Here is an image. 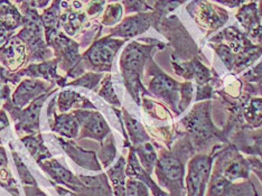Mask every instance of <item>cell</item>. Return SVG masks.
<instances>
[{
  "instance_id": "cell-22",
  "label": "cell",
  "mask_w": 262,
  "mask_h": 196,
  "mask_svg": "<svg viewBox=\"0 0 262 196\" xmlns=\"http://www.w3.org/2000/svg\"><path fill=\"white\" fill-rule=\"evenodd\" d=\"M58 61L57 58H51L49 61L31 63L25 69L18 71L21 78H31V79H41L47 82L54 83L58 88H65L68 84L67 76L59 75L57 72Z\"/></svg>"
},
{
  "instance_id": "cell-50",
  "label": "cell",
  "mask_w": 262,
  "mask_h": 196,
  "mask_svg": "<svg viewBox=\"0 0 262 196\" xmlns=\"http://www.w3.org/2000/svg\"><path fill=\"white\" fill-rule=\"evenodd\" d=\"M16 33L10 32L9 29L6 28L2 23H0V47H3L7 41L14 36Z\"/></svg>"
},
{
  "instance_id": "cell-46",
  "label": "cell",
  "mask_w": 262,
  "mask_h": 196,
  "mask_svg": "<svg viewBox=\"0 0 262 196\" xmlns=\"http://www.w3.org/2000/svg\"><path fill=\"white\" fill-rule=\"evenodd\" d=\"M241 80L243 82L255 83V84L262 85V62L248 69L246 72L242 74Z\"/></svg>"
},
{
  "instance_id": "cell-37",
  "label": "cell",
  "mask_w": 262,
  "mask_h": 196,
  "mask_svg": "<svg viewBox=\"0 0 262 196\" xmlns=\"http://www.w3.org/2000/svg\"><path fill=\"white\" fill-rule=\"evenodd\" d=\"M100 146L98 158L103 168H109L117 156V146L113 135L110 134Z\"/></svg>"
},
{
  "instance_id": "cell-29",
  "label": "cell",
  "mask_w": 262,
  "mask_h": 196,
  "mask_svg": "<svg viewBox=\"0 0 262 196\" xmlns=\"http://www.w3.org/2000/svg\"><path fill=\"white\" fill-rule=\"evenodd\" d=\"M122 119L124 123V128H126L128 139L130 141L131 146H138L144 144L147 141H151V137L149 133L147 132L146 128L142 124L131 116L126 109H122Z\"/></svg>"
},
{
  "instance_id": "cell-19",
  "label": "cell",
  "mask_w": 262,
  "mask_h": 196,
  "mask_svg": "<svg viewBox=\"0 0 262 196\" xmlns=\"http://www.w3.org/2000/svg\"><path fill=\"white\" fill-rule=\"evenodd\" d=\"M58 145L62 147L65 154L73 160V162L79 165L80 167L91 171H100L102 170V165L98 158V154L93 150H88L76 144L73 139H67L63 137L56 136L55 137Z\"/></svg>"
},
{
  "instance_id": "cell-12",
  "label": "cell",
  "mask_w": 262,
  "mask_h": 196,
  "mask_svg": "<svg viewBox=\"0 0 262 196\" xmlns=\"http://www.w3.org/2000/svg\"><path fill=\"white\" fill-rule=\"evenodd\" d=\"M213 159L211 153L196 154L189 159L185 178V196H205Z\"/></svg>"
},
{
  "instance_id": "cell-51",
  "label": "cell",
  "mask_w": 262,
  "mask_h": 196,
  "mask_svg": "<svg viewBox=\"0 0 262 196\" xmlns=\"http://www.w3.org/2000/svg\"><path fill=\"white\" fill-rule=\"evenodd\" d=\"M211 2L215 3V4H220L228 8H239L240 6L246 4L244 3V0H211Z\"/></svg>"
},
{
  "instance_id": "cell-8",
  "label": "cell",
  "mask_w": 262,
  "mask_h": 196,
  "mask_svg": "<svg viewBox=\"0 0 262 196\" xmlns=\"http://www.w3.org/2000/svg\"><path fill=\"white\" fill-rule=\"evenodd\" d=\"M128 40L112 37L110 35L99 37L82 54V64L85 71L110 73L113 61L121 47Z\"/></svg>"
},
{
  "instance_id": "cell-20",
  "label": "cell",
  "mask_w": 262,
  "mask_h": 196,
  "mask_svg": "<svg viewBox=\"0 0 262 196\" xmlns=\"http://www.w3.org/2000/svg\"><path fill=\"white\" fill-rule=\"evenodd\" d=\"M235 18L243 32L254 44L262 46V18L259 15L257 2L246 3L237 8Z\"/></svg>"
},
{
  "instance_id": "cell-45",
  "label": "cell",
  "mask_w": 262,
  "mask_h": 196,
  "mask_svg": "<svg viewBox=\"0 0 262 196\" xmlns=\"http://www.w3.org/2000/svg\"><path fill=\"white\" fill-rule=\"evenodd\" d=\"M193 83L190 81L182 82L181 88V102H180V112L181 115L188 108L193 100Z\"/></svg>"
},
{
  "instance_id": "cell-55",
  "label": "cell",
  "mask_w": 262,
  "mask_h": 196,
  "mask_svg": "<svg viewBox=\"0 0 262 196\" xmlns=\"http://www.w3.org/2000/svg\"><path fill=\"white\" fill-rule=\"evenodd\" d=\"M52 3V0H28V4L32 6V7L38 9H45L49 7V5Z\"/></svg>"
},
{
  "instance_id": "cell-18",
  "label": "cell",
  "mask_w": 262,
  "mask_h": 196,
  "mask_svg": "<svg viewBox=\"0 0 262 196\" xmlns=\"http://www.w3.org/2000/svg\"><path fill=\"white\" fill-rule=\"evenodd\" d=\"M171 67L175 73L185 81H195L198 85H204L211 83L215 71L208 69L201 61V57L190 58L188 61H175L170 59Z\"/></svg>"
},
{
  "instance_id": "cell-7",
  "label": "cell",
  "mask_w": 262,
  "mask_h": 196,
  "mask_svg": "<svg viewBox=\"0 0 262 196\" xmlns=\"http://www.w3.org/2000/svg\"><path fill=\"white\" fill-rule=\"evenodd\" d=\"M148 76V92L151 97L157 98L168 105V108L176 117L181 116L180 102H181V88L182 82H178L169 76L167 73L159 68L155 62L154 57L148 61L145 70Z\"/></svg>"
},
{
  "instance_id": "cell-11",
  "label": "cell",
  "mask_w": 262,
  "mask_h": 196,
  "mask_svg": "<svg viewBox=\"0 0 262 196\" xmlns=\"http://www.w3.org/2000/svg\"><path fill=\"white\" fill-rule=\"evenodd\" d=\"M55 91L45 93L39 98L32 101L26 108H19L11 102V98L6 100L3 103V109L8 112L10 118L15 122V129L17 133L24 135H35L40 133L39 116L40 111L47 98H50Z\"/></svg>"
},
{
  "instance_id": "cell-33",
  "label": "cell",
  "mask_w": 262,
  "mask_h": 196,
  "mask_svg": "<svg viewBox=\"0 0 262 196\" xmlns=\"http://www.w3.org/2000/svg\"><path fill=\"white\" fill-rule=\"evenodd\" d=\"M0 186H3L13 196H20L17 182L9 169L7 153L2 145H0Z\"/></svg>"
},
{
  "instance_id": "cell-49",
  "label": "cell",
  "mask_w": 262,
  "mask_h": 196,
  "mask_svg": "<svg viewBox=\"0 0 262 196\" xmlns=\"http://www.w3.org/2000/svg\"><path fill=\"white\" fill-rule=\"evenodd\" d=\"M250 167H251L252 173L259 178V181L262 184V158L254 157V156H248Z\"/></svg>"
},
{
  "instance_id": "cell-31",
  "label": "cell",
  "mask_w": 262,
  "mask_h": 196,
  "mask_svg": "<svg viewBox=\"0 0 262 196\" xmlns=\"http://www.w3.org/2000/svg\"><path fill=\"white\" fill-rule=\"evenodd\" d=\"M0 23L13 33L21 28L23 15L11 0H0Z\"/></svg>"
},
{
  "instance_id": "cell-30",
  "label": "cell",
  "mask_w": 262,
  "mask_h": 196,
  "mask_svg": "<svg viewBox=\"0 0 262 196\" xmlns=\"http://www.w3.org/2000/svg\"><path fill=\"white\" fill-rule=\"evenodd\" d=\"M20 141L37 165L53 157L52 153L46 147L43 135L40 133L35 135H25L24 137H20Z\"/></svg>"
},
{
  "instance_id": "cell-6",
  "label": "cell",
  "mask_w": 262,
  "mask_h": 196,
  "mask_svg": "<svg viewBox=\"0 0 262 196\" xmlns=\"http://www.w3.org/2000/svg\"><path fill=\"white\" fill-rule=\"evenodd\" d=\"M155 29L164 35L165 38L168 40V45L172 47L170 59L188 61L190 58L201 57L199 45L177 16L170 14L165 17Z\"/></svg>"
},
{
  "instance_id": "cell-21",
  "label": "cell",
  "mask_w": 262,
  "mask_h": 196,
  "mask_svg": "<svg viewBox=\"0 0 262 196\" xmlns=\"http://www.w3.org/2000/svg\"><path fill=\"white\" fill-rule=\"evenodd\" d=\"M0 65L7 68L11 72H18L24 65H28L26 45L16 34L0 47Z\"/></svg>"
},
{
  "instance_id": "cell-14",
  "label": "cell",
  "mask_w": 262,
  "mask_h": 196,
  "mask_svg": "<svg viewBox=\"0 0 262 196\" xmlns=\"http://www.w3.org/2000/svg\"><path fill=\"white\" fill-rule=\"evenodd\" d=\"M205 196H259V193L251 180L234 183L211 171Z\"/></svg>"
},
{
  "instance_id": "cell-13",
  "label": "cell",
  "mask_w": 262,
  "mask_h": 196,
  "mask_svg": "<svg viewBox=\"0 0 262 196\" xmlns=\"http://www.w3.org/2000/svg\"><path fill=\"white\" fill-rule=\"evenodd\" d=\"M72 114L80 124V139H92L101 145L111 134L109 123L97 110H73Z\"/></svg>"
},
{
  "instance_id": "cell-39",
  "label": "cell",
  "mask_w": 262,
  "mask_h": 196,
  "mask_svg": "<svg viewBox=\"0 0 262 196\" xmlns=\"http://www.w3.org/2000/svg\"><path fill=\"white\" fill-rule=\"evenodd\" d=\"M104 75H105L104 73L91 72V71H89V72L82 74L74 81L68 82L67 86H81V88L88 89V90H95L101 83V81L103 80Z\"/></svg>"
},
{
  "instance_id": "cell-38",
  "label": "cell",
  "mask_w": 262,
  "mask_h": 196,
  "mask_svg": "<svg viewBox=\"0 0 262 196\" xmlns=\"http://www.w3.org/2000/svg\"><path fill=\"white\" fill-rule=\"evenodd\" d=\"M100 85L101 86H100L99 92H98L99 97H101L103 100H105L109 104H111L112 108H117V109L122 108L120 100H119L115 89H113L110 73H105L103 80L100 83Z\"/></svg>"
},
{
  "instance_id": "cell-15",
  "label": "cell",
  "mask_w": 262,
  "mask_h": 196,
  "mask_svg": "<svg viewBox=\"0 0 262 196\" xmlns=\"http://www.w3.org/2000/svg\"><path fill=\"white\" fill-rule=\"evenodd\" d=\"M151 27V10L147 13H137L127 16L117 26L111 27L108 35L116 38L129 40L141 36Z\"/></svg>"
},
{
  "instance_id": "cell-61",
  "label": "cell",
  "mask_w": 262,
  "mask_h": 196,
  "mask_svg": "<svg viewBox=\"0 0 262 196\" xmlns=\"http://www.w3.org/2000/svg\"><path fill=\"white\" fill-rule=\"evenodd\" d=\"M2 105H3V102H2V101H0V109H2Z\"/></svg>"
},
{
  "instance_id": "cell-28",
  "label": "cell",
  "mask_w": 262,
  "mask_h": 196,
  "mask_svg": "<svg viewBox=\"0 0 262 196\" xmlns=\"http://www.w3.org/2000/svg\"><path fill=\"white\" fill-rule=\"evenodd\" d=\"M126 165L127 160L123 156H120L106 170L105 174L109 178L113 196H126V183L128 178L126 174Z\"/></svg>"
},
{
  "instance_id": "cell-42",
  "label": "cell",
  "mask_w": 262,
  "mask_h": 196,
  "mask_svg": "<svg viewBox=\"0 0 262 196\" xmlns=\"http://www.w3.org/2000/svg\"><path fill=\"white\" fill-rule=\"evenodd\" d=\"M149 188L145 183L136 178H127L126 196H149Z\"/></svg>"
},
{
  "instance_id": "cell-34",
  "label": "cell",
  "mask_w": 262,
  "mask_h": 196,
  "mask_svg": "<svg viewBox=\"0 0 262 196\" xmlns=\"http://www.w3.org/2000/svg\"><path fill=\"white\" fill-rule=\"evenodd\" d=\"M243 119L248 129H259L262 127V98L254 97L249 101L243 109Z\"/></svg>"
},
{
  "instance_id": "cell-32",
  "label": "cell",
  "mask_w": 262,
  "mask_h": 196,
  "mask_svg": "<svg viewBox=\"0 0 262 196\" xmlns=\"http://www.w3.org/2000/svg\"><path fill=\"white\" fill-rule=\"evenodd\" d=\"M134 149L142 167H144V169L147 171V173L152 175L158 160V151H157L156 146L154 145V142L151 141L144 142V144L141 145L135 146Z\"/></svg>"
},
{
  "instance_id": "cell-57",
  "label": "cell",
  "mask_w": 262,
  "mask_h": 196,
  "mask_svg": "<svg viewBox=\"0 0 262 196\" xmlns=\"http://www.w3.org/2000/svg\"><path fill=\"white\" fill-rule=\"evenodd\" d=\"M11 2H13L17 7H20L21 5H24V4H27L28 3V0H11Z\"/></svg>"
},
{
  "instance_id": "cell-36",
  "label": "cell",
  "mask_w": 262,
  "mask_h": 196,
  "mask_svg": "<svg viewBox=\"0 0 262 196\" xmlns=\"http://www.w3.org/2000/svg\"><path fill=\"white\" fill-rule=\"evenodd\" d=\"M124 8L120 2L109 3L105 6L102 15L100 17L101 26L115 27L123 19Z\"/></svg>"
},
{
  "instance_id": "cell-60",
  "label": "cell",
  "mask_w": 262,
  "mask_h": 196,
  "mask_svg": "<svg viewBox=\"0 0 262 196\" xmlns=\"http://www.w3.org/2000/svg\"><path fill=\"white\" fill-rule=\"evenodd\" d=\"M109 3H118V2H121V0H108Z\"/></svg>"
},
{
  "instance_id": "cell-52",
  "label": "cell",
  "mask_w": 262,
  "mask_h": 196,
  "mask_svg": "<svg viewBox=\"0 0 262 196\" xmlns=\"http://www.w3.org/2000/svg\"><path fill=\"white\" fill-rule=\"evenodd\" d=\"M26 196H47V194L41 191L38 186H24Z\"/></svg>"
},
{
  "instance_id": "cell-26",
  "label": "cell",
  "mask_w": 262,
  "mask_h": 196,
  "mask_svg": "<svg viewBox=\"0 0 262 196\" xmlns=\"http://www.w3.org/2000/svg\"><path fill=\"white\" fill-rule=\"evenodd\" d=\"M62 2L63 0H52L49 7L44 9L43 14H40L45 29V39L47 45L61 32L59 19H61L62 14Z\"/></svg>"
},
{
  "instance_id": "cell-17",
  "label": "cell",
  "mask_w": 262,
  "mask_h": 196,
  "mask_svg": "<svg viewBox=\"0 0 262 196\" xmlns=\"http://www.w3.org/2000/svg\"><path fill=\"white\" fill-rule=\"evenodd\" d=\"M77 196H113L109 178L105 173L99 175H75L73 183L68 188Z\"/></svg>"
},
{
  "instance_id": "cell-54",
  "label": "cell",
  "mask_w": 262,
  "mask_h": 196,
  "mask_svg": "<svg viewBox=\"0 0 262 196\" xmlns=\"http://www.w3.org/2000/svg\"><path fill=\"white\" fill-rule=\"evenodd\" d=\"M11 94L10 86L9 84H4V83H0V101L4 103L6 100H8Z\"/></svg>"
},
{
  "instance_id": "cell-40",
  "label": "cell",
  "mask_w": 262,
  "mask_h": 196,
  "mask_svg": "<svg viewBox=\"0 0 262 196\" xmlns=\"http://www.w3.org/2000/svg\"><path fill=\"white\" fill-rule=\"evenodd\" d=\"M10 149H11V155H13L14 162H15V166L17 168V173H18L19 180H20L23 185L24 186H38L37 181L35 180L31 171L28 170L25 163L23 162V159L20 158L18 154L15 151V149L11 145H10Z\"/></svg>"
},
{
  "instance_id": "cell-9",
  "label": "cell",
  "mask_w": 262,
  "mask_h": 196,
  "mask_svg": "<svg viewBox=\"0 0 262 196\" xmlns=\"http://www.w3.org/2000/svg\"><path fill=\"white\" fill-rule=\"evenodd\" d=\"M53 51V55L58 61V67L65 72L69 79H77L85 73V69L82 64L81 46L73 38L69 37L62 31L59 32L49 44Z\"/></svg>"
},
{
  "instance_id": "cell-47",
  "label": "cell",
  "mask_w": 262,
  "mask_h": 196,
  "mask_svg": "<svg viewBox=\"0 0 262 196\" xmlns=\"http://www.w3.org/2000/svg\"><path fill=\"white\" fill-rule=\"evenodd\" d=\"M23 80L18 72H11L7 68L0 65V83L4 84H19V82Z\"/></svg>"
},
{
  "instance_id": "cell-25",
  "label": "cell",
  "mask_w": 262,
  "mask_h": 196,
  "mask_svg": "<svg viewBox=\"0 0 262 196\" xmlns=\"http://www.w3.org/2000/svg\"><path fill=\"white\" fill-rule=\"evenodd\" d=\"M128 153V159H127V165H126V174L127 177L130 178H136V180H139L142 183H145L146 185L149 188V191L152 193L154 196H169V194L164 191V189L160 187L158 184L152 180V177L149 173L142 167L138 157L136 155V151L133 146H130Z\"/></svg>"
},
{
  "instance_id": "cell-24",
  "label": "cell",
  "mask_w": 262,
  "mask_h": 196,
  "mask_svg": "<svg viewBox=\"0 0 262 196\" xmlns=\"http://www.w3.org/2000/svg\"><path fill=\"white\" fill-rule=\"evenodd\" d=\"M243 155L262 158V129L244 128L232 135L230 138Z\"/></svg>"
},
{
  "instance_id": "cell-23",
  "label": "cell",
  "mask_w": 262,
  "mask_h": 196,
  "mask_svg": "<svg viewBox=\"0 0 262 196\" xmlns=\"http://www.w3.org/2000/svg\"><path fill=\"white\" fill-rule=\"evenodd\" d=\"M57 98H53L47 109V117H49L50 127L53 133L57 134L59 137L67 139H76L80 134V124L77 122L74 115L61 114L57 115L55 112V103Z\"/></svg>"
},
{
  "instance_id": "cell-1",
  "label": "cell",
  "mask_w": 262,
  "mask_h": 196,
  "mask_svg": "<svg viewBox=\"0 0 262 196\" xmlns=\"http://www.w3.org/2000/svg\"><path fill=\"white\" fill-rule=\"evenodd\" d=\"M167 47L168 44L159 39L142 37L138 40L130 41L122 51L119 59V68L123 84L130 97L138 105H141V100L144 97H151L142 83L146 65L154 57L155 53L165 51Z\"/></svg>"
},
{
  "instance_id": "cell-48",
  "label": "cell",
  "mask_w": 262,
  "mask_h": 196,
  "mask_svg": "<svg viewBox=\"0 0 262 196\" xmlns=\"http://www.w3.org/2000/svg\"><path fill=\"white\" fill-rule=\"evenodd\" d=\"M214 97V86L212 83H207L204 85H198V93H196L195 102L211 100Z\"/></svg>"
},
{
  "instance_id": "cell-41",
  "label": "cell",
  "mask_w": 262,
  "mask_h": 196,
  "mask_svg": "<svg viewBox=\"0 0 262 196\" xmlns=\"http://www.w3.org/2000/svg\"><path fill=\"white\" fill-rule=\"evenodd\" d=\"M141 105L154 118L160 119V120H166V119L171 118V112L165 105L155 102L154 100L144 97L141 100Z\"/></svg>"
},
{
  "instance_id": "cell-56",
  "label": "cell",
  "mask_w": 262,
  "mask_h": 196,
  "mask_svg": "<svg viewBox=\"0 0 262 196\" xmlns=\"http://www.w3.org/2000/svg\"><path fill=\"white\" fill-rule=\"evenodd\" d=\"M53 185H54V187H55V189H56V192H57L59 195H62V196H77L76 194H74L73 192L69 191L68 188H65V187H63V186L56 185V184H53Z\"/></svg>"
},
{
  "instance_id": "cell-35",
  "label": "cell",
  "mask_w": 262,
  "mask_h": 196,
  "mask_svg": "<svg viewBox=\"0 0 262 196\" xmlns=\"http://www.w3.org/2000/svg\"><path fill=\"white\" fill-rule=\"evenodd\" d=\"M186 2L187 0H156L151 10V27L156 28L160 20Z\"/></svg>"
},
{
  "instance_id": "cell-2",
  "label": "cell",
  "mask_w": 262,
  "mask_h": 196,
  "mask_svg": "<svg viewBox=\"0 0 262 196\" xmlns=\"http://www.w3.org/2000/svg\"><path fill=\"white\" fill-rule=\"evenodd\" d=\"M206 40L226 70L234 75L251 68L262 56V46L254 44L234 25L223 28Z\"/></svg>"
},
{
  "instance_id": "cell-16",
  "label": "cell",
  "mask_w": 262,
  "mask_h": 196,
  "mask_svg": "<svg viewBox=\"0 0 262 196\" xmlns=\"http://www.w3.org/2000/svg\"><path fill=\"white\" fill-rule=\"evenodd\" d=\"M56 84L40 79H23L11 96V102L19 108H25L35 99L45 93L56 90Z\"/></svg>"
},
{
  "instance_id": "cell-44",
  "label": "cell",
  "mask_w": 262,
  "mask_h": 196,
  "mask_svg": "<svg viewBox=\"0 0 262 196\" xmlns=\"http://www.w3.org/2000/svg\"><path fill=\"white\" fill-rule=\"evenodd\" d=\"M108 0H88L84 3V11L89 19H97L102 15Z\"/></svg>"
},
{
  "instance_id": "cell-5",
  "label": "cell",
  "mask_w": 262,
  "mask_h": 196,
  "mask_svg": "<svg viewBox=\"0 0 262 196\" xmlns=\"http://www.w3.org/2000/svg\"><path fill=\"white\" fill-rule=\"evenodd\" d=\"M18 8L23 15V26L16 35L26 45L28 64L49 61L53 58V51L46 43L45 29L38 10L28 3L21 5Z\"/></svg>"
},
{
  "instance_id": "cell-27",
  "label": "cell",
  "mask_w": 262,
  "mask_h": 196,
  "mask_svg": "<svg viewBox=\"0 0 262 196\" xmlns=\"http://www.w3.org/2000/svg\"><path fill=\"white\" fill-rule=\"evenodd\" d=\"M57 109L65 114L69 110H80V109H86V110H97L95 105L91 102L90 100L82 96L81 93L73 91V90H63L58 93L57 96Z\"/></svg>"
},
{
  "instance_id": "cell-10",
  "label": "cell",
  "mask_w": 262,
  "mask_h": 196,
  "mask_svg": "<svg viewBox=\"0 0 262 196\" xmlns=\"http://www.w3.org/2000/svg\"><path fill=\"white\" fill-rule=\"evenodd\" d=\"M186 11L204 33L206 39L221 29L230 18L228 10L210 0H192L186 6Z\"/></svg>"
},
{
  "instance_id": "cell-58",
  "label": "cell",
  "mask_w": 262,
  "mask_h": 196,
  "mask_svg": "<svg viewBox=\"0 0 262 196\" xmlns=\"http://www.w3.org/2000/svg\"><path fill=\"white\" fill-rule=\"evenodd\" d=\"M257 5H258V11H259V15L262 18V0H257Z\"/></svg>"
},
{
  "instance_id": "cell-4",
  "label": "cell",
  "mask_w": 262,
  "mask_h": 196,
  "mask_svg": "<svg viewBox=\"0 0 262 196\" xmlns=\"http://www.w3.org/2000/svg\"><path fill=\"white\" fill-rule=\"evenodd\" d=\"M178 127L189 138L196 154L210 153L214 145L230 142L223 130L213 122L211 100L196 102L188 114L181 119Z\"/></svg>"
},
{
  "instance_id": "cell-43",
  "label": "cell",
  "mask_w": 262,
  "mask_h": 196,
  "mask_svg": "<svg viewBox=\"0 0 262 196\" xmlns=\"http://www.w3.org/2000/svg\"><path fill=\"white\" fill-rule=\"evenodd\" d=\"M124 8V13L133 15L137 13H147L152 10L151 6L147 4V0H121L120 2Z\"/></svg>"
},
{
  "instance_id": "cell-59",
  "label": "cell",
  "mask_w": 262,
  "mask_h": 196,
  "mask_svg": "<svg viewBox=\"0 0 262 196\" xmlns=\"http://www.w3.org/2000/svg\"><path fill=\"white\" fill-rule=\"evenodd\" d=\"M257 2V0H244V3H254Z\"/></svg>"
},
{
  "instance_id": "cell-3",
  "label": "cell",
  "mask_w": 262,
  "mask_h": 196,
  "mask_svg": "<svg viewBox=\"0 0 262 196\" xmlns=\"http://www.w3.org/2000/svg\"><path fill=\"white\" fill-rule=\"evenodd\" d=\"M158 160L155 174L158 185L166 188L169 196H185L186 164L196 151L187 136L182 132L169 149L165 147L157 148Z\"/></svg>"
},
{
  "instance_id": "cell-53",
  "label": "cell",
  "mask_w": 262,
  "mask_h": 196,
  "mask_svg": "<svg viewBox=\"0 0 262 196\" xmlns=\"http://www.w3.org/2000/svg\"><path fill=\"white\" fill-rule=\"evenodd\" d=\"M9 127V119L7 116V112L5 109H0V134H2L3 130ZM0 145H2V138H0Z\"/></svg>"
},
{
  "instance_id": "cell-62",
  "label": "cell",
  "mask_w": 262,
  "mask_h": 196,
  "mask_svg": "<svg viewBox=\"0 0 262 196\" xmlns=\"http://www.w3.org/2000/svg\"><path fill=\"white\" fill-rule=\"evenodd\" d=\"M261 24H262V20H261Z\"/></svg>"
}]
</instances>
